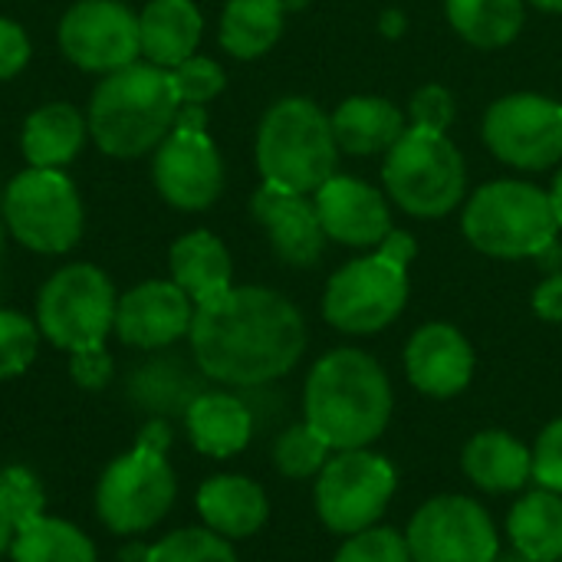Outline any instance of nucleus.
Masks as SVG:
<instances>
[{"label": "nucleus", "instance_id": "1", "mask_svg": "<svg viewBox=\"0 0 562 562\" xmlns=\"http://www.w3.org/2000/svg\"><path fill=\"white\" fill-rule=\"evenodd\" d=\"M188 339L201 375L234 389H263L303 359L306 323L277 290L231 286L194 306Z\"/></svg>", "mask_w": 562, "mask_h": 562}, {"label": "nucleus", "instance_id": "2", "mask_svg": "<svg viewBox=\"0 0 562 562\" xmlns=\"http://www.w3.org/2000/svg\"><path fill=\"white\" fill-rule=\"evenodd\" d=\"M392 382L362 349H333L306 375L303 422L333 451L369 448L379 441L392 422Z\"/></svg>", "mask_w": 562, "mask_h": 562}, {"label": "nucleus", "instance_id": "3", "mask_svg": "<svg viewBox=\"0 0 562 562\" xmlns=\"http://www.w3.org/2000/svg\"><path fill=\"white\" fill-rule=\"evenodd\" d=\"M181 115L171 69L132 63L109 72L89 102V132L112 158H138L165 142Z\"/></svg>", "mask_w": 562, "mask_h": 562}, {"label": "nucleus", "instance_id": "4", "mask_svg": "<svg viewBox=\"0 0 562 562\" xmlns=\"http://www.w3.org/2000/svg\"><path fill=\"white\" fill-rule=\"evenodd\" d=\"M418 247L408 234L392 231L375 254L339 267L323 296V316L346 336L389 329L408 303V263Z\"/></svg>", "mask_w": 562, "mask_h": 562}, {"label": "nucleus", "instance_id": "5", "mask_svg": "<svg viewBox=\"0 0 562 562\" xmlns=\"http://www.w3.org/2000/svg\"><path fill=\"white\" fill-rule=\"evenodd\" d=\"M339 161V145L326 112L303 95L280 99L267 109L257 132V168L263 184L310 194L319 191Z\"/></svg>", "mask_w": 562, "mask_h": 562}, {"label": "nucleus", "instance_id": "6", "mask_svg": "<svg viewBox=\"0 0 562 562\" xmlns=\"http://www.w3.org/2000/svg\"><path fill=\"white\" fill-rule=\"evenodd\" d=\"M464 237L487 257L527 260L557 247L550 194L530 181H491L464 207Z\"/></svg>", "mask_w": 562, "mask_h": 562}, {"label": "nucleus", "instance_id": "7", "mask_svg": "<svg viewBox=\"0 0 562 562\" xmlns=\"http://www.w3.org/2000/svg\"><path fill=\"white\" fill-rule=\"evenodd\" d=\"M382 181L412 217H448L464 198V158L445 132L405 128L385 151Z\"/></svg>", "mask_w": 562, "mask_h": 562}, {"label": "nucleus", "instance_id": "8", "mask_svg": "<svg viewBox=\"0 0 562 562\" xmlns=\"http://www.w3.org/2000/svg\"><path fill=\"white\" fill-rule=\"evenodd\" d=\"M115 286L92 263H69L56 270L36 296V326L63 352H86L105 346L115 329Z\"/></svg>", "mask_w": 562, "mask_h": 562}, {"label": "nucleus", "instance_id": "9", "mask_svg": "<svg viewBox=\"0 0 562 562\" xmlns=\"http://www.w3.org/2000/svg\"><path fill=\"white\" fill-rule=\"evenodd\" d=\"M178 497V477L165 451L135 445L119 454L95 484L99 524L115 537H142L155 530Z\"/></svg>", "mask_w": 562, "mask_h": 562}, {"label": "nucleus", "instance_id": "10", "mask_svg": "<svg viewBox=\"0 0 562 562\" xmlns=\"http://www.w3.org/2000/svg\"><path fill=\"white\" fill-rule=\"evenodd\" d=\"M398 487V474L389 458L352 448L336 451L316 474L313 504L319 524L336 537H352L382 520Z\"/></svg>", "mask_w": 562, "mask_h": 562}, {"label": "nucleus", "instance_id": "11", "mask_svg": "<svg viewBox=\"0 0 562 562\" xmlns=\"http://www.w3.org/2000/svg\"><path fill=\"white\" fill-rule=\"evenodd\" d=\"M7 231L36 254H66L82 237V201L59 168H26L3 191Z\"/></svg>", "mask_w": 562, "mask_h": 562}, {"label": "nucleus", "instance_id": "12", "mask_svg": "<svg viewBox=\"0 0 562 562\" xmlns=\"http://www.w3.org/2000/svg\"><path fill=\"white\" fill-rule=\"evenodd\" d=\"M155 188L178 211H204L217 201L224 165L207 135L204 105H181L175 128L155 151Z\"/></svg>", "mask_w": 562, "mask_h": 562}, {"label": "nucleus", "instance_id": "13", "mask_svg": "<svg viewBox=\"0 0 562 562\" xmlns=\"http://www.w3.org/2000/svg\"><path fill=\"white\" fill-rule=\"evenodd\" d=\"M412 562H497L501 540L491 514L464 494L425 501L405 530Z\"/></svg>", "mask_w": 562, "mask_h": 562}, {"label": "nucleus", "instance_id": "14", "mask_svg": "<svg viewBox=\"0 0 562 562\" xmlns=\"http://www.w3.org/2000/svg\"><path fill=\"white\" fill-rule=\"evenodd\" d=\"M484 142L504 165L553 168L562 158V105L533 92L504 95L484 115Z\"/></svg>", "mask_w": 562, "mask_h": 562}, {"label": "nucleus", "instance_id": "15", "mask_svg": "<svg viewBox=\"0 0 562 562\" xmlns=\"http://www.w3.org/2000/svg\"><path fill=\"white\" fill-rule=\"evenodd\" d=\"M59 49L86 72H115L142 53L138 16L119 0H79L59 20Z\"/></svg>", "mask_w": 562, "mask_h": 562}, {"label": "nucleus", "instance_id": "16", "mask_svg": "<svg viewBox=\"0 0 562 562\" xmlns=\"http://www.w3.org/2000/svg\"><path fill=\"white\" fill-rule=\"evenodd\" d=\"M194 303L175 280H148L119 296L115 336L132 349H168L191 333Z\"/></svg>", "mask_w": 562, "mask_h": 562}, {"label": "nucleus", "instance_id": "17", "mask_svg": "<svg viewBox=\"0 0 562 562\" xmlns=\"http://www.w3.org/2000/svg\"><path fill=\"white\" fill-rule=\"evenodd\" d=\"M405 375L428 398H454L474 379V349L458 326L428 323L405 346Z\"/></svg>", "mask_w": 562, "mask_h": 562}, {"label": "nucleus", "instance_id": "18", "mask_svg": "<svg viewBox=\"0 0 562 562\" xmlns=\"http://www.w3.org/2000/svg\"><path fill=\"white\" fill-rule=\"evenodd\" d=\"M316 214L329 240L346 244V247H379L395 227L385 198L379 188L333 175L319 191H316Z\"/></svg>", "mask_w": 562, "mask_h": 562}, {"label": "nucleus", "instance_id": "19", "mask_svg": "<svg viewBox=\"0 0 562 562\" xmlns=\"http://www.w3.org/2000/svg\"><path fill=\"white\" fill-rule=\"evenodd\" d=\"M254 217L267 231L273 250L290 267H313L323 257L326 231L319 224L316 204L306 201V194H293L273 184H263L254 201Z\"/></svg>", "mask_w": 562, "mask_h": 562}, {"label": "nucleus", "instance_id": "20", "mask_svg": "<svg viewBox=\"0 0 562 562\" xmlns=\"http://www.w3.org/2000/svg\"><path fill=\"white\" fill-rule=\"evenodd\" d=\"M198 514L207 530L224 540H247L263 530L270 517L267 491L244 474H214L198 487Z\"/></svg>", "mask_w": 562, "mask_h": 562}, {"label": "nucleus", "instance_id": "21", "mask_svg": "<svg viewBox=\"0 0 562 562\" xmlns=\"http://www.w3.org/2000/svg\"><path fill=\"white\" fill-rule=\"evenodd\" d=\"M461 468L484 494H517L533 481V448L504 428H484L464 445Z\"/></svg>", "mask_w": 562, "mask_h": 562}, {"label": "nucleus", "instance_id": "22", "mask_svg": "<svg viewBox=\"0 0 562 562\" xmlns=\"http://www.w3.org/2000/svg\"><path fill=\"white\" fill-rule=\"evenodd\" d=\"M254 412L247 398L231 392H201L184 412L188 441L207 458H234L254 438Z\"/></svg>", "mask_w": 562, "mask_h": 562}, {"label": "nucleus", "instance_id": "23", "mask_svg": "<svg viewBox=\"0 0 562 562\" xmlns=\"http://www.w3.org/2000/svg\"><path fill=\"white\" fill-rule=\"evenodd\" d=\"M201 30L204 20L194 0H151L138 13L142 56L161 69H175L198 53Z\"/></svg>", "mask_w": 562, "mask_h": 562}, {"label": "nucleus", "instance_id": "24", "mask_svg": "<svg viewBox=\"0 0 562 562\" xmlns=\"http://www.w3.org/2000/svg\"><path fill=\"white\" fill-rule=\"evenodd\" d=\"M168 267H171V280L191 296L194 306L211 303L234 286L231 254L211 231H191L181 240H175Z\"/></svg>", "mask_w": 562, "mask_h": 562}, {"label": "nucleus", "instance_id": "25", "mask_svg": "<svg viewBox=\"0 0 562 562\" xmlns=\"http://www.w3.org/2000/svg\"><path fill=\"white\" fill-rule=\"evenodd\" d=\"M333 135L336 145L349 155H379L389 151L402 132L405 115L395 102L379 95H352L333 112Z\"/></svg>", "mask_w": 562, "mask_h": 562}, {"label": "nucleus", "instance_id": "26", "mask_svg": "<svg viewBox=\"0 0 562 562\" xmlns=\"http://www.w3.org/2000/svg\"><path fill=\"white\" fill-rule=\"evenodd\" d=\"M507 537L527 560L562 562V494L527 491L507 514Z\"/></svg>", "mask_w": 562, "mask_h": 562}, {"label": "nucleus", "instance_id": "27", "mask_svg": "<svg viewBox=\"0 0 562 562\" xmlns=\"http://www.w3.org/2000/svg\"><path fill=\"white\" fill-rule=\"evenodd\" d=\"M86 122L69 102H49L23 122V155L30 168H63L86 142Z\"/></svg>", "mask_w": 562, "mask_h": 562}, {"label": "nucleus", "instance_id": "28", "mask_svg": "<svg viewBox=\"0 0 562 562\" xmlns=\"http://www.w3.org/2000/svg\"><path fill=\"white\" fill-rule=\"evenodd\" d=\"M7 553L13 562H99L95 543L76 524L49 514L16 527Z\"/></svg>", "mask_w": 562, "mask_h": 562}, {"label": "nucleus", "instance_id": "29", "mask_svg": "<svg viewBox=\"0 0 562 562\" xmlns=\"http://www.w3.org/2000/svg\"><path fill=\"white\" fill-rule=\"evenodd\" d=\"M283 0H227L221 16V46L237 59L263 56L283 33Z\"/></svg>", "mask_w": 562, "mask_h": 562}, {"label": "nucleus", "instance_id": "30", "mask_svg": "<svg viewBox=\"0 0 562 562\" xmlns=\"http://www.w3.org/2000/svg\"><path fill=\"white\" fill-rule=\"evenodd\" d=\"M451 26L481 49H501L524 26V0H445Z\"/></svg>", "mask_w": 562, "mask_h": 562}, {"label": "nucleus", "instance_id": "31", "mask_svg": "<svg viewBox=\"0 0 562 562\" xmlns=\"http://www.w3.org/2000/svg\"><path fill=\"white\" fill-rule=\"evenodd\" d=\"M135 395L138 402L155 412L158 418L161 415H184L188 405L201 395V385L194 375L184 372V366H175V362H155V366H145L135 379Z\"/></svg>", "mask_w": 562, "mask_h": 562}, {"label": "nucleus", "instance_id": "32", "mask_svg": "<svg viewBox=\"0 0 562 562\" xmlns=\"http://www.w3.org/2000/svg\"><path fill=\"white\" fill-rule=\"evenodd\" d=\"M329 458H333V448L306 422L283 428L273 441V468L290 481L316 477Z\"/></svg>", "mask_w": 562, "mask_h": 562}, {"label": "nucleus", "instance_id": "33", "mask_svg": "<svg viewBox=\"0 0 562 562\" xmlns=\"http://www.w3.org/2000/svg\"><path fill=\"white\" fill-rule=\"evenodd\" d=\"M145 562H237L234 543L207 527H184L148 547Z\"/></svg>", "mask_w": 562, "mask_h": 562}, {"label": "nucleus", "instance_id": "34", "mask_svg": "<svg viewBox=\"0 0 562 562\" xmlns=\"http://www.w3.org/2000/svg\"><path fill=\"white\" fill-rule=\"evenodd\" d=\"M40 349V326L16 310H0V382L23 375Z\"/></svg>", "mask_w": 562, "mask_h": 562}, {"label": "nucleus", "instance_id": "35", "mask_svg": "<svg viewBox=\"0 0 562 562\" xmlns=\"http://www.w3.org/2000/svg\"><path fill=\"white\" fill-rule=\"evenodd\" d=\"M0 504L7 507L13 527H23L36 517H43L46 514V494H43L40 477L23 464L0 468Z\"/></svg>", "mask_w": 562, "mask_h": 562}, {"label": "nucleus", "instance_id": "36", "mask_svg": "<svg viewBox=\"0 0 562 562\" xmlns=\"http://www.w3.org/2000/svg\"><path fill=\"white\" fill-rule=\"evenodd\" d=\"M333 562H412V553L408 540L398 530L375 524L362 533L346 537Z\"/></svg>", "mask_w": 562, "mask_h": 562}, {"label": "nucleus", "instance_id": "37", "mask_svg": "<svg viewBox=\"0 0 562 562\" xmlns=\"http://www.w3.org/2000/svg\"><path fill=\"white\" fill-rule=\"evenodd\" d=\"M171 76H175V89H178L181 105H207L214 95H221V89L227 82L224 69L207 56L184 59L181 66L171 69Z\"/></svg>", "mask_w": 562, "mask_h": 562}, {"label": "nucleus", "instance_id": "38", "mask_svg": "<svg viewBox=\"0 0 562 562\" xmlns=\"http://www.w3.org/2000/svg\"><path fill=\"white\" fill-rule=\"evenodd\" d=\"M408 115H412V128L448 132V125L454 122V99L445 86H422L412 95Z\"/></svg>", "mask_w": 562, "mask_h": 562}, {"label": "nucleus", "instance_id": "39", "mask_svg": "<svg viewBox=\"0 0 562 562\" xmlns=\"http://www.w3.org/2000/svg\"><path fill=\"white\" fill-rule=\"evenodd\" d=\"M533 481L537 487L562 494V418L550 422L533 445Z\"/></svg>", "mask_w": 562, "mask_h": 562}, {"label": "nucleus", "instance_id": "40", "mask_svg": "<svg viewBox=\"0 0 562 562\" xmlns=\"http://www.w3.org/2000/svg\"><path fill=\"white\" fill-rule=\"evenodd\" d=\"M69 375L82 389H105L112 382V356L105 352V346L72 352L69 356Z\"/></svg>", "mask_w": 562, "mask_h": 562}, {"label": "nucleus", "instance_id": "41", "mask_svg": "<svg viewBox=\"0 0 562 562\" xmlns=\"http://www.w3.org/2000/svg\"><path fill=\"white\" fill-rule=\"evenodd\" d=\"M30 63V40L20 23L0 16V79H13Z\"/></svg>", "mask_w": 562, "mask_h": 562}, {"label": "nucleus", "instance_id": "42", "mask_svg": "<svg viewBox=\"0 0 562 562\" xmlns=\"http://www.w3.org/2000/svg\"><path fill=\"white\" fill-rule=\"evenodd\" d=\"M533 310L547 323H562V270L547 277L533 293Z\"/></svg>", "mask_w": 562, "mask_h": 562}, {"label": "nucleus", "instance_id": "43", "mask_svg": "<svg viewBox=\"0 0 562 562\" xmlns=\"http://www.w3.org/2000/svg\"><path fill=\"white\" fill-rule=\"evenodd\" d=\"M13 533H16V527H13V520H10L7 507L0 504V557L10 550V540H13Z\"/></svg>", "mask_w": 562, "mask_h": 562}, {"label": "nucleus", "instance_id": "44", "mask_svg": "<svg viewBox=\"0 0 562 562\" xmlns=\"http://www.w3.org/2000/svg\"><path fill=\"white\" fill-rule=\"evenodd\" d=\"M547 194H550L553 217H557V224H560V231H562V168H560V175H557V181H553V188H550Z\"/></svg>", "mask_w": 562, "mask_h": 562}, {"label": "nucleus", "instance_id": "45", "mask_svg": "<svg viewBox=\"0 0 562 562\" xmlns=\"http://www.w3.org/2000/svg\"><path fill=\"white\" fill-rule=\"evenodd\" d=\"M530 3L547 10V13H562V0H530Z\"/></svg>", "mask_w": 562, "mask_h": 562}, {"label": "nucleus", "instance_id": "46", "mask_svg": "<svg viewBox=\"0 0 562 562\" xmlns=\"http://www.w3.org/2000/svg\"><path fill=\"white\" fill-rule=\"evenodd\" d=\"M497 562H533V560H527V557H520L517 550H510V553H501Z\"/></svg>", "mask_w": 562, "mask_h": 562}, {"label": "nucleus", "instance_id": "47", "mask_svg": "<svg viewBox=\"0 0 562 562\" xmlns=\"http://www.w3.org/2000/svg\"><path fill=\"white\" fill-rule=\"evenodd\" d=\"M286 7H300V3H306V0H283Z\"/></svg>", "mask_w": 562, "mask_h": 562}, {"label": "nucleus", "instance_id": "48", "mask_svg": "<svg viewBox=\"0 0 562 562\" xmlns=\"http://www.w3.org/2000/svg\"><path fill=\"white\" fill-rule=\"evenodd\" d=\"M0 214H3V198H0Z\"/></svg>", "mask_w": 562, "mask_h": 562}]
</instances>
